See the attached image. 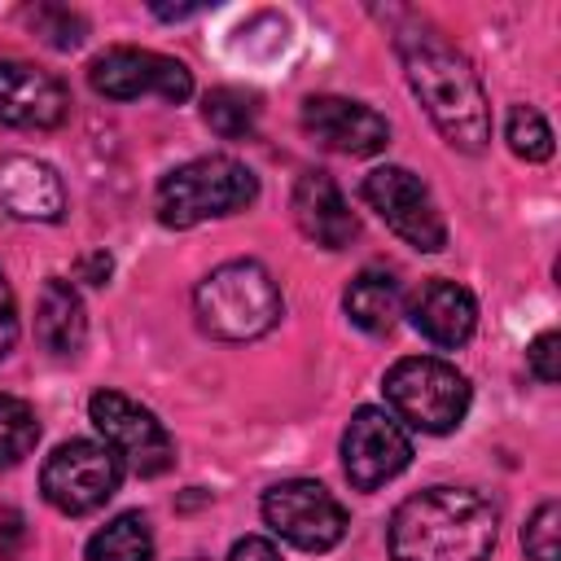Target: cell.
<instances>
[{"mask_svg":"<svg viewBox=\"0 0 561 561\" xmlns=\"http://www.w3.org/2000/svg\"><path fill=\"white\" fill-rule=\"evenodd\" d=\"M408 83L425 105L430 123L460 153H482L491 140V105L473 66L430 26H408L394 35Z\"/></svg>","mask_w":561,"mask_h":561,"instance_id":"obj_1","label":"cell"},{"mask_svg":"<svg viewBox=\"0 0 561 561\" xmlns=\"http://www.w3.org/2000/svg\"><path fill=\"white\" fill-rule=\"evenodd\" d=\"M500 535L495 504L473 486H430L390 517V561H486Z\"/></svg>","mask_w":561,"mask_h":561,"instance_id":"obj_2","label":"cell"},{"mask_svg":"<svg viewBox=\"0 0 561 561\" xmlns=\"http://www.w3.org/2000/svg\"><path fill=\"white\" fill-rule=\"evenodd\" d=\"M280 311V289L272 272L254 259H232L193 289V316L202 333L219 342H254L276 329Z\"/></svg>","mask_w":561,"mask_h":561,"instance_id":"obj_3","label":"cell"},{"mask_svg":"<svg viewBox=\"0 0 561 561\" xmlns=\"http://www.w3.org/2000/svg\"><path fill=\"white\" fill-rule=\"evenodd\" d=\"M259 197V180L245 162L210 153V158H193L184 167H175L162 184H158V219L167 228H193L202 219H219V215H237Z\"/></svg>","mask_w":561,"mask_h":561,"instance_id":"obj_4","label":"cell"},{"mask_svg":"<svg viewBox=\"0 0 561 561\" xmlns=\"http://www.w3.org/2000/svg\"><path fill=\"white\" fill-rule=\"evenodd\" d=\"M386 403H390V416L399 425H412L421 434H447L465 421L469 412V381L465 373H456L447 359H434V355H408L399 359L386 381Z\"/></svg>","mask_w":561,"mask_h":561,"instance_id":"obj_5","label":"cell"},{"mask_svg":"<svg viewBox=\"0 0 561 561\" xmlns=\"http://www.w3.org/2000/svg\"><path fill=\"white\" fill-rule=\"evenodd\" d=\"M123 482V465L105 443H88V438H70L61 443L44 469H39V491L44 500L66 513V517H83L96 513Z\"/></svg>","mask_w":561,"mask_h":561,"instance_id":"obj_6","label":"cell"},{"mask_svg":"<svg viewBox=\"0 0 561 561\" xmlns=\"http://www.w3.org/2000/svg\"><path fill=\"white\" fill-rule=\"evenodd\" d=\"M88 416H92L96 434L105 438V447L118 456V465L131 469L136 478H158L171 469V460H175L171 434L136 399H127L118 390H96L88 399Z\"/></svg>","mask_w":561,"mask_h":561,"instance_id":"obj_7","label":"cell"},{"mask_svg":"<svg viewBox=\"0 0 561 561\" xmlns=\"http://www.w3.org/2000/svg\"><path fill=\"white\" fill-rule=\"evenodd\" d=\"M263 522L302 552H329L346 535V508L329 486L311 478H289L263 491Z\"/></svg>","mask_w":561,"mask_h":561,"instance_id":"obj_8","label":"cell"},{"mask_svg":"<svg viewBox=\"0 0 561 561\" xmlns=\"http://www.w3.org/2000/svg\"><path fill=\"white\" fill-rule=\"evenodd\" d=\"M364 202L381 215V224L390 232H399L408 245L434 254L447 245V224L425 188L421 175H412L408 167H377L364 175Z\"/></svg>","mask_w":561,"mask_h":561,"instance_id":"obj_9","label":"cell"},{"mask_svg":"<svg viewBox=\"0 0 561 561\" xmlns=\"http://www.w3.org/2000/svg\"><path fill=\"white\" fill-rule=\"evenodd\" d=\"M88 83L110 101H136V96H162L171 105L193 96V75L184 61L149 53V48H105L88 66Z\"/></svg>","mask_w":561,"mask_h":561,"instance_id":"obj_10","label":"cell"},{"mask_svg":"<svg viewBox=\"0 0 561 561\" xmlns=\"http://www.w3.org/2000/svg\"><path fill=\"white\" fill-rule=\"evenodd\" d=\"M412 460V438L408 430L381 412V408H359L342 434V469L355 491H377L381 482L399 478Z\"/></svg>","mask_w":561,"mask_h":561,"instance_id":"obj_11","label":"cell"},{"mask_svg":"<svg viewBox=\"0 0 561 561\" xmlns=\"http://www.w3.org/2000/svg\"><path fill=\"white\" fill-rule=\"evenodd\" d=\"M298 123L320 149H333L346 158L381 153L390 140V123L373 105L351 101V96H307Z\"/></svg>","mask_w":561,"mask_h":561,"instance_id":"obj_12","label":"cell"},{"mask_svg":"<svg viewBox=\"0 0 561 561\" xmlns=\"http://www.w3.org/2000/svg\"><path fill=\"white\" fill-rule=\"evenodd\" d=\"M70 96L66 83L31 61H0V123L48 131L66 118Z\"/></svg>","mask_w":561,"mask_h":561,"instance_id":"obj_13","label":"cell"},{"mask_svg":"<svg viewBox=\"0 0 561 561\" xmlns=\"http://www.w3.org/2000/svg\"><path fill=\"white\" fill-rule=\"evenodd\" d=\"M289 206H294L298 232L324 250H342L359 232V224H355V215H351V206H346V197L329 171H302Z\"/></svg>","mask_w":561,"mask_h":561,"instance_id":"obj_14","label":"cell"},{"mask_svg":"<svg viewBox=\"0 0 561 561\" xmlns=\"http://www.w3.org/2000/svg\"><path fill=\"white\" fill-rule=\"evenodd\" d=\"M408 316H412L416 333L430 337L443 351L465 346L473 337V329H478V302H473V294L465 285H456V280H443V276L425 280L412 294Z\"/></svg>","mask_w":561,"mask_h":561,"instance_id":"obj_15","label":"cell"},{"mask_svg":"<svg viewBox=\"0 0 561 561\" xmlns=\"http://www.w3.org/2000/svg\"><path fill=\"white\" fill-rule=\"evenodd\" d=\"M0 206L13 219H31V224H57L66 210V188L61 175L26 153H9L0 162Z\"/></svg>","mask_w":561,"mask_h":561,"instance_id":"obj_16","label":"cell"},{"mask_svg":"<svg viewBox=\"0 0 561 561\" xmlns=\"http://www.w3.org/2000/svg\"><path fill=\"white\" fill-rule=\"evenodd\" d=\"M35 337H39L44 351H53V355H75V351H83L88 316H83V302H79V294H75L70 280H61V276H48V280H44L39 302H35Z\"/></svg>","mask_w":561,"mask_h":561,"instance_id":"obj_17","label":"cell"},{"mask_svg":"<svg viewBox=\"0 0 561 561\" xmlns=\"http://www.w3.org/2000/svg\"><path fill=\"white\" fill-rule=\"evenodd\" d=\"M342 307H346L351 324H359L364 333L381 337V333H390V329H394L399 307H403V294H399V280H394L390 272L368 267V272H359V276L346 285Z\"/></svg>","mask_w":561,"mask_h":561,"instance_id":"obj_18","label":"cell"},{"mask_svg":"<svg viewBox=\"0 0 561 561\" xmlns=\"http://www.w3.org/2000/svg\"><path fill=\"white\" fill-rule=\"evenodd\" d=\"M88 561H153V530L140 513H118L88 539Z\"/></svg>","mask_w":561,"mask_h":561,"instance_id":"obj_19","label":"cell"},{"mask_svg":"<svg viewBox=\"0 0 561 561\" xmlns=\"http://www.w3.org/2000/svg\"><path fill=\"white\" fill-rule=\"evenodd\" d=\"M202 118L210 123L215 136H224V140H245V136H254V127H259V105H254V96H245V92H237V88H215V92H206Z\"/></svg>","mask_w":561,"mask_h":561,"instance_id":"obj_20","label":"cell"},{"mask_svg":"<svg viewBox=\"0 0 561 561\" xmlns=\"http://www.w3.org/2000/svg\"><path fill=\"white\" fill-rule=\"evenodd\" d=\"M35 443H39V421H35L31 403L0 394V469L18 465Z\"/></svg>","mask_w":561,"mask_h":561,"instance_id":"obj_21","label":"cell"},{"mask_svg":"<svg viewBox=\"0 0 561 561\" xmlns=\"http://www.w3.org/2000/svg\"><path fill=\"white\" fill-rule=\"evenodd\" d=\"M504 140H508V149H513L517 158H526V162L552 158V127H548V118H543L539 110H530V105H513V110H508Z\"/></svg>","mask_w":561,"mask_h":561,"instance_id":"obj_22","label":"cell"},{"mask_svg":"<svg viewBox=\"0 0 561 561\" xmlns=\"http://www.w3.org/2000/svg\"><path fill=\"white\" fill-rule=\"evenodd\" d=\"M26 22L48 48H61V53L79 48L88 35V22L66 4H35V9H26Z\"/></svg>","mask_w":561,"mask_h":561,"instance_id":"obj_23","label":"cell"},{"mask_svg":"<svg viewBox=\"0 0 561 561\" xmlns=\"http://www.w3.org/2000/svg\"><path fill=\"white\" fill-rule=\"evenodd\" d=\"M522 548L530 561H561V504L557 500H543L526 530H522Z\"/></svg>","mask_w":561,"mask_h":561,"instance_id":"obj_24","label":"cell"},{"mask_svg":"<svg viewBox=\"0 0 561 561\" xmlns=\"http://www.w3.org/2000/svg\"><path fill=\"white\" fill-rule=\"evenodd\" d=\"M526 359H530V373H535L543 386H552V381L561 377V337H557L552 329H548V333H539V337L530 342Z\"/></svg>","mask_w":561,"mask_h":561,"instance_id":"obj_25","label":"cell"},{"mask_svg":"<svg viewBox=\"0 0 561 561\" xmlns=\"http://www.w3.org/2000/svg\"><path fill=\"white\" fill-rule=\"evenodd\" d=\"M13 337H18V307H13V289H9V280L0 272V359L9 355Z\"/></svg>","mask_w":561,"mask_h":561,"instance_id":"obj_26","label":"cell"},{"mask_svg":"<svg viewBox=\"0 0 561 561\" xmlns=\"http://www.w3.org/2000/svg\"><path fill=\"white\" fill-rule=\"evenodd\" d=\"M228 561H280V552H276L272 539H263V535H245V539L232 543Z\"/></svg>","mask_w":561,"mask_h":561,"instance_id":"obj_27","label":"cell"},{"mask_svg":"<svg viewBox=\"0 0 561 561\" xmlns=\"http://www.w3.org/2000/svg\"><path fill=\"white\" fill-rule=\"evenodd\" d=\"M26 539V522L18 508H0V557H13Z\"/></svg>","mask_w":561,"mask_h":561,"instance_id":"obj_28","label":"cell"},{"mask_svg":"<svg viewBox=\"0 0 561 561\" xmlns=\"http://www.w3.org/2000/svg\"><path fill=\"white\" fill-rule=\"evenodd\" d=\"M110 272H114V259H110L105 250H92V254H83V259H79V276H83L88 285H105V280H110Z\"/></svg>","mask_w":561,"mask_h":561,"instance_id":"obj_29","label":"cell"},{"mask_svg":"<svg viewBox=\"0 0 561 561\" xmlns=\"http://www.w3.org/2000/svg\"><path fill=\"white\" fill-rule=\"evenodd\" d=\"M153 13L158 18H193V13H202L197 4H180V9H167V4H153Z\"/></svg>","mask_w":561,"mask_h":561,"instance_id":"obj_30","label":"cell"},{"mask_svg":"<svg viewBox=\"0 0 561 561\" xmlns=\"http://www.w3.org/2000/svg\"><path fill=\"white\" fill-rule=\"evenodd\" d=\"M188 561H202V557H188Z\"/></svg>","mask_w":561,"mask_h":561,"instance_id":"obj_31","label":"cell"}]
</instances>
